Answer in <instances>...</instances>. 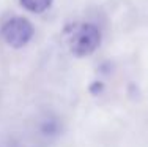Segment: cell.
<instances>
[{
    "label": "cell",
    "mask_w": 148,
    "mask_h": 147,
    "mask_svg": "<svg viewBox=\"0 0 148 147\" xmlns=\"http://www.w3.org/2000/svg\"><path fill=\"white\" fill-rule=\"evenodd\" d=\"M68 46L74 55L85 57L93 54L101 43V32L95 24L77 22L66 27L65 30Z\"/></svg>",
    "instance_id": "obj_1"
},
{
    "label": "cell",
    "mask_w": 148,
    "mask_h": 147,
    "mask_svg": "<svg viewBox=\"0 0 148 147\" xmlns=\"http://www.w3.org/2000/svg\"><path fill=\"white\" fill-rule=\"evenodd\" d=\"M35 33L33 24L25 17H11L2 27V37L11 48H22L32 40Z\"/></svg>",
    "instance_id": "obj_2"
},
{
    "label": "cell",
    "mask_w": 148,
    "mask_h": 147,
    "mask_svg": "<svg viewBox=\"0 0 148 147\" xmlns=\"http://www.w3.org/2000/svg\"><path fill=\"white\" fill-rule=\"evenodd\" d=\"M54 0H21L22 6L32 13H43L52 5Z\"/></svg>",
    "instance_id": "obj_3"
},
{
    "label": "cell",
    "mask_w": 148,
    "mask_h": 147,
    "mask_svg": "<svg viewBox=\"0 0 148 147\" xmlns=\"http://www.w3.org/2000/svg\"><path fill=\"white\" fill-rule=\"evenodd\" d=\"M58 130V124L55 120H49V122H46L44 124V127H43V131L46 133V135H54L55 131Z\"/></svg>",
    "instance_id": "obj_4"
}]
</instances>
